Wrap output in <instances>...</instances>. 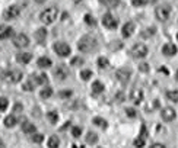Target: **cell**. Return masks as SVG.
Here are the masks:
<instances>
[{"instance_id": "obj_1", "label": "cell", "mask_w": 178, "mask_h": 148, "mask_svg": "<svg viewBox=\"0 0 178 148\" xmlns=\"http://www.w3.org/2000/svg\"><path fill=\"white\" fill-rule=\"evenodd\" d=\"M95 47H96V39L94 36H91V35H85L82 38L79 39L78 42V48L80 52H91V51H94Z\"/></svg>"}, {"instance_id": "obj_2", "label": "cell", "mask_w": 178, "mask_h": 148, "mask_svg": "<svg viewBox=\"0 0 178 148\" xmlns=\"http://www.w3.org/2000/svg\"><path fill=\"white\" fill-rule=\"evenodd\" d=\"M57 15H59L57 7H48V9H45V10L41 12L39 21L42 23H45V25H50V23H53L57 19Z\"/></svg>"}, {"instance_id": "obj_3", "label": "cell", "mask_w": 178, "mask_h": 148, "mask_svg": "<svg viewBox=\"0 0 178 148\" xmlns=\"http://www.w3.org/2000/svg\"><path fill=\"white\" fill-rule=\"evenodd\" d=\"M22 71H19V70H9V71H5L2 74V78L7 83H12V84H15V83H19L22 80Z\"/></svg>"}, {"instance_id": "obj_4", "label": "cell", "mask_w": 178, "mask_h": 148, "mask_svg": "<svg viewBox=\"0 0 178 148\" xmlns=\"http://www.w3.org/2000/svg\"><path fill=\"white\" fill-rule=\"evenodd\" d=\"M155 15L161 22L168 21L169 16H171V6H159V7H156Z\"/></svg>"}, {"instance_id": "obj_5", "label": "cell", "mask_w": 178, "mask_h": 148, "mask_svg": "<svg viewBox=\"0 0 178 148\" xmlns=\"http://www.w3.org/2000/svg\"><path fill=\"white\" fill-rule=\"evenodd\" d=\"M148 52H149V49H148V47L145 44H136L131 48V55L134 58H145L148 55Z\"/></svg>"}, {"instance_id": "obj_6", "label": "cell", "mask_w": 178, "mask_h": 148, "mask_svg": "<svg viewBox=\"0 0 178 148\" xmlns=\"http://www.w3.org/2000/svg\"><path fill=\"white\" fill-rule=\"evenodd\" d=\"M13 45L16 48H26L29 45V38L25 33H18L13 36Z\"/></svg>"}, {"instance_id": "obj_7", "label": "cell", "mask_w": 178, "mask_h": 148, "mask_svg": "<svg viewBox=\"0 0 178 148\" xmlns=\"http://www.w3.org/2000/svg\"><path fill=\"white\" fill-rule=\"evenodd\" d=\"M54 51L59 57H67L70 54V47L66 42H56L54 44Z\"/></svg>"}, {"instance_id": "obj_8", "label": "cell", "mask_w": 178, "mask_h": 148, "mask_svg": "<svg viewBox=\"0 0 178 148\" xmlns=\"http://www.w3.org/2000/svg\"><path fill=\"white\" fill-rule=\"evenodd\" d=\"M102 25H104L105 28H108V29H117L118 22H117V19L112 16V15L107 13L105 16L102 17Z\"/></svg>"}, {"instance_id": "obj_9", "label": "cell", "mask_w": 178, "mask_h": 148, "mask_svg": "<svg viewBox=\"0 0 178 148\" xmlns=\"http://www.w3.org/2000/svg\"><path fill=\"white\" fill-rule=\"evenodd\" d=\"M19 13H21V10H19L18 6H9L5 10L3 16H5V19H7V21H13V19H16V17L19 16Z\"/></svg>"}, {"instance_id": "obj_10", "label": "cell", "mask_w": 178, "mask_h": 148, "mask_svg": "<svg viewBox=\"0 0 178 148\" xmlns=\"http://www.w3.org/2000/svg\"><path fill=\"white\" fill-rule=\"evenodd\" d=\"M161 116H162V119H164L165 122H171V121H174V119L177 118V112H175L174 108H165V109H162Z\"/></svg>"}, {"instance_id": "obj_11", "label": "cell", "mask_w": 178, "mask_h": 148, "mask_svg": "<svg viewBox=\"0 0 178 148\" xmlns=\"http://www.w3.org/2000/svg\"><path fill=\"white\" fill-rule=\"evenodd\" d=\"M115 76H117V80H118V82L127 83L128 80H130V77H131V71H130L128 68H120V70H117Z\"/></svg>"}, {"instance_id": "obj_12", "label": "cell", "mask_w": 178, "mask_h": 148, "mask_svg": "<svg viewBox=\"0 0 178 148\" xmlns=\"http://www.w3.org/2000/svg\"><path fill=\"white\" fill-rule=\"evenodd\" d=\"M130 99L133 100L134 104H140L142 100H143V92L140 89H133L131 93H130Z\"/></svg>"}, {"instance_id": "obj_13", "label": "cell", "mask_w": 178, "mask_h": 148, "mask_svg": "<svg viewBox=\"0 0 178 148\" xmlns=\"http://www.w3.org/2000/svg\"><path fill=\"white\" fill-rule=\"evenodd\" d=\"M54 74H56V77L59 80H66L67 77H69V70H67L66 66H59L56 68Z\"/></svg>"}, {"instance_id": "obj_14", "label": "cell", "mask_w": 178, "mask_h": 148, "mask_svg": "<svg viewBox=\"0 0 178 148\" xmlns=\"http://www.w3.org/2000/svg\"><path fill=\"white\" fill-rule=\"evenodd\" d=\"M13 35V28L6 26V25H0V39H7Z\"/></svg>"}, {"instance_id": "obj_15", "label": "cell", "mask_w": 178, "mask_h": 148, "mask_svg": "<svg viewBox=\"0 0 178 148\" xmlns=\"http://www.w3.org/2000/svg\"><path fill=\"white\" fill-rule=\"evenodd\" d=\"M133 32H134V23L133 22L124 23V26H123V29H121L123 36H124V38H130V36L133 35Z\"/></svg>"}, {"instance_id": "obj_16", "label": "cell", "mask_w": 178, "mask_h": 148, "mask_svg": "<svg viewBox=\"0 0 178 148\" xmlns=\"http://www.w3.org/2000/svg\"><path fill=\"white\" fill-rule=\"evenodd\" d=\"M177 51L178 48L174 44H167V45H164V48H162L164 55H168V57H174V55L177 54Z\"/></svg>"}, {"instance_id": "obj_17", "label": "cell", "mask_w": 178, "mask_h": 148, "mask_svg": "<svg viewBox=\"0 0 178 148\" xmlns=\"http://www.w3.org/2000/svg\"><path fill=\"white\" fill-rule=\"evenodd\" d=\"M16 60L18 63H21V64H28L29 61L32 60V54L31 52H19L16 55Z\"/></svg>"}, {"instance_id": "obj_18", "label": "cell", "mask_w": 178, "mask_h": 148, "mask_svg": "<svg viewBox=\"0 0 178 148\" xmlns=\"http://www.w3.org/2000/svg\"><path fill=\"white\" fill-rule=\"evenodd\" d=\"M34 36H35V39L38 41L39 44H42L45 39H47V29H45V28H39V29H37Z\"/></svg>"}, {"instance_id": "obj_19", "label": "cell", "mask_w": 178, "mask_h": 148, "mask_svg": "<svg viewBox=\"0 0 178 148\" xmlns=\"http://www.w3.org/2000/svg\"><path fill=\"white\" fill-rule=\"evenodd\" d=\"M22 131L26 134V135H32L34 132H37V128H35V125L34 123H31V122H23L22 123Z\"/></svg>"}, {"instance_id": "obj_20", "label": "cell", "mask_w": 178, "mask_h": 148, "mask_svg": "<svg viewBox=\"0 0 178 148\" xmlns=\"http://www.w3.org/2000/svg\"><path fill=\"white\" fill-rule=\"evenodd\" d=\"M32 80H34V83L35 84H45V83L48 82V78H47V74H35V76H32Z\"/></svg>"}, {"instance_id": "obj_21", "label": "cell", "mask_w": 178, "mask_h": 148, "mask_svg": "<svg viewBox=\"0 0 178 148\" xmlns=\"http://www.w3.org/2000/svg\"><path fill=\"white\" fill-rule=\"evenodd\" d=\"M51 64H53V61H51L48 57H41V58H38V61H37V66L41 67V68H47V67H50Z\"/></svg>"}, {"instance_id": "obj_22", "label": "cell", "mask_w": 178, "mask_h": 148, "mask_svg": "<svg viewBox=\"0 0 178 148\" xmlns=\"http://www.w3.org/2000/svg\"><path fill=\"white\" fill-rule=\"evenodd\" d=\"M18 123V119L15 115H9L5 118V126L6 128H13Z\"/></svg>"}, {"instance_id": "obj_23", "label": "cell", "mask_w": 178, "mask_h": 148, "mask_svg": "<svg viewBox=\"0 0 178 148\" xmlns=\"http://www.w3.org/2000/svg\"><path fill=\"white\" fill-rule=\"evenodd\" d=\"M47 145H48V148H59V147H60V139H59V137H56V135H51V137L48 138V142H47Z\"/></svg>"}, {"instance_id": "obj_24", "label": "cell", "mask_w": 178, "mask_h": 148, "mask_svg": "<svg viewBox=\"0 0 178 148\" xmlns=\"http://www.w3.org/2000/svg\"><path fill=\"white\" fill-rule=\"evenodd\" d=\"M94 123H95L96 126L102 128V129H105L107 126H108V122H107L104 118H99V116H98V118H94Z\"/></svg>"}, {"instance_id": "obj_25", "label": "cell", "mask_w": 178, "mask_h": 148, "mask_svg": "<svg viewBox=\"0 0 178 148\" xmlns=\"http://www.w3.org/2000/svg\"><path fill=\"white\" fill-rule=\"evenodd\" d=\"M167 97L168 100H171V102H178V90H168L167 92Z\"/></svg>"}, {"instance_id": "obj_26", "label": "cell", "mask_w": 178, "mask_h": 148, "mask_svg": "<svg viewBox=\"0 0 178 148\" xmlns=\"http://www.w3.org/2000/svg\"><path fill=\"white\" fill-rule=\"evenodd\" d=\"M104 84L101 82H94V84H92V92L94 93H102L104 92Z\"/></svg>"}, {"instance_id": "obj_27", "label": "cell", "mask_w": 178, "mask_h": 148, "mask_svg": "<svg viewBox=\"0 0 178 148\" xmlns=\"http://www.w3.org/2000/svg\"><path fill=\"white\" fill-rule=\"evenodd\" d=\"M39 96H41L42 99H50L51 96H53V89H51V87L42 89V90L39 92Z\"/></svg>"}, {"instance_id": "obj_28", "label": "cell", "mask_w": 178, "mask_h": 148, "mask_svg": "<svg viewBox=\"0 0 178 148\" xmlns=\"http://www.w3.org/2000/svg\"><path fill=\"white\" fill-rule=\"evenodd\" d=\"M86 141L89 144H96L98 142V137H96V134L94 132H88V135H86Z\"/></svg>"}, {"instance_id": "obj_29", "label": "cell", "mask_w": 178, "mask_h": 148, "mask_svg": "<svg viewBox=\"0 0 178 148\" xmlns=\"http://www.w3.org/2000/svg\"><path fill=\"white\" fill-rule=\"evenodd\" d=\"M145 138H143V137H140V138H136V139H134V141H133V145H134V147H136V148H143V147H145Z\"/></svg>"}, {"instance_id": "obj_30", "label": "cell", "mask_w": 178, "mask_h": 148, "mask_svg": "<svg viewBox=\"0 0 178 148\" xmlns=\"http://www.w3.org/2000/svg\"><path fill=\"white\" fill-rule=\"evenodd\" d=\"M47 118H48L50 123H57V121H59V115H57L56 112H48V113H47Z\"/></svg>"}, {"instance_id": "obj_31", "label": "cell", "mask_w": 178, "mask_h": 148, "mask_svg": "<svg viewBox=\"0 0 178 148\" xmlns=\"http://www.w3.org/2000/svg\"><path fill=\"white\" fill-rule=\"evenodd\" d=\"M31 138H32L34 142H37V144H39V142H42V141H44V135H42V134H37V132H34L32 135H31Z\"/></svg>"}, {"instance_id": "obj_32", "label": "cell", "mask_w": 178, "mask_h": 148, "mask_svg": "<svg viewBox=\"0 0 178 148\" xmlns=\"http://www.w3.org/2000/svg\"><path fill=\"white\" fill-rule=\"evenodd\" d=\"M9 106V100L6 97H0V112H5Z\"/></svg>"}, {"instance_id": "obj_33", "label": "cell", "mask_w": 178, "mask_h": 148, "mask_svg": "<svg viewBox=\"0 0 178 148\" xmlns=\"http://www.w3.org/2000/svg\"><path fill=\"white\" fill-rule=\"evenodd\" d=\"M108 64H110L108 58H105V57H99V58H98V66H99L101 68H105V67H108Z\"/></svg>"}, {"instance_id": "obj_34", "label": "cell", "mask_w": 178, "mask_h": 148, "mask_svg": "<svg viewBox=\"0 0 178 148\" xmlns=\"http://www.w3.org/2000/svg\"><path fill=\"white\" fill-rule=\"evenodd\" d=\"M80 77H82L83 82H86V80H89V78L92 77V71H91V70H82V71H80Z\"/></svg>"}, {"instance_id": "obj_35", "label": "cell", "mask_w": 178, "mask_h": 148, "mask_svg": "<svg viewBox=\"0 0 178 148\" xmlns=\"http://www.w3.org/2000/svg\"><path fill=\"white\" fill-rule=\"evenodd\" d=\"M102 3L110 6V7H117V6L120 5V0H102Z\"/></svg>"}, {"instance_id": "obj_36", "label": "cell", "mask_w": 178, "mask_h": 148, "mask_svg": "<svg viewBox=\"0 0 178 148\" xmlns=\"http://www.w3.org/2000/svg\"><path fill=\"white\" fill-rule=\"evenodd\" d=\"M34 86H35L34 80H32V82H31V80H28V82L23 84V90H25V92H32V90H34Z\"/></svg>"}, {"instance_id": "obj_37", "label": "cell", "mask_w": 178, "mask_h": 148, "mask_svg": "<svg viewBox=\"0 0 178 148\" xmlns=\"http://www.w3.org/2000/svg\"><path fill=\"white\" fill-rule=\"evenodd\" d=\"M83 19H85V22L88 23V25H91V26H94L95 23H96V21L94 19V16H92V15H89V13H88V15H85Z\"/></svg>"}, {"instance_id": "obj_38", "label": "cell", "mask_w": 178, "mask_h": 148, "mask_svg": "<svg viewBox=\"0 0 178 148\" xmlns=\"http://www.w3.org/2000/svg\"><path fill=\"white\" fill-rule=\"evenodd\" d=\"M59 96H60L61 99H69V97H72L73 96V92L72 90H63V92L59 93Z\"/></svg>"}, {"instance_id": "obj_39", "label": "cell", "mask_w": 178, "mask_h": 148, "mask_svg": "<svg viewBox=\"0 0 178 148\" xmlns=\"http://www.w3.org/2000/svg\"><path fill=\"white\" fill-rule=\"evenodd\" d=\"M72 135L75 138H79L80 135H82V129H80L79 126H73L72 128Z\"/></svg>"}, {"instance_id": "obj_40", "label": "cell", "mask_w": 178, "mask_h": 148, "mask_svg": "<svg viewBox=\"0 0 178 148\" xmlns=\"http://www.w3.org/2000/svg\"><path fill=\"white\" fill-rule=\"evenodd\" d=\"M70 64H72V66H82V64H83V60H82L80 57H75V58H72Z\"/></svg>"}, {"instance_id": "obj_41", "label": "cell", "mask_w": 178, "mask_h": 148, "mask_svg": "<svg viewBox=\"0 0 178 148\" xmlns=\"http://www.w3.org/2000/svg\"><path fill=\"white\" fill-rule=\"evenodd\" d=\"M139 70L142 73H149V64L148 63H143V64H140L139 66Z\"/></svg>"}, {"instance_id": "obj_42", "label": "cell", "mask_w": 178, "mask_h": 148, "mask_svg": "<svg viewBox=\"0 0 178 148\" xmlns=\"http://www.w3.org/2000/svg\"><path fill=\"white\" fill-rule=\"evenodd\" d=\"M146 3V0H131V5L136 6V7H140V6H143Z\"/></svg>"}, {"instance_id": "obj_43", "label": "cell", "mask_w": 178, "mask_h": 148, "mask_svg": "<svg viewBox=\"0 0 178 148\" xmlns=\"http://www.w3.org/2000/svg\"><path fill=\"white\" fill-rule=\"evenodd\" d=\"M159 108V100H153L152 102V106L148 108V112H152V109H158Z\"/></svg>"}, {"instance_id": "obj_44", "label": "cell", "mask_w": 178, "mask_h": 148, "mask_svg": "<svg viewBox=\"0 0 178 148\" xmlns=\"http://www.w3.org/2000/svg\"><path fill=\"white\" fill-rule=\"evenodd\" d=\"M23 110V106L21 103H16L15 106H13V112H16V113H21Z\"/></svg>"}, {"instance_id": "obj_45", "label": "cell", "mask_w": 178, "mask_h": 148, "mask_svg": "<svg viewBox=\"0 0 178 148\" xmlns=\"http://www.w3.org/2000/svg\"><path fill=\"white\" fill-rule=\"evenodd\" d=\"M126 112H127V116H131V118H136V110H133V109H130V108H127L126 109Z\"/></svg>"}, {"instance_id": "obj_46", "label": "cell", "mask_w": 178, "mask_h": 148, "mask_svg": "<svg viewBox=\"0 0 178 148\" xmlns=\"http://www.w3.org/2000/svg\"><path fill=\"white\" fill-rule=\"evenodd\" d=\"M148 32H143L142 33V36H149V35H152V33H155V29L153 28H149V29H146Z\"/></svg>"}, {"instance_id": "obj_47", "label": "cell", "mask_w": 178, "mask_h": 148, "mask_svg": "<svg viewBox=\"0 0 178 148\" xmlns=\"http://www.w3.org/2000/svg\"><path fill=\"white\" fill-rule=\"evenodd\" d=\"M149 148H167V147H165L164 144H161V142H153Z\"/></svg>"}, {"instance_id": "obj_48", "label": "cell", "mask_w": 178, "mask_h": 148, "mask_svg": "<svg viewBox=\"0 0 178 148\" xmlns=\"http://www.w3.org/2000/svg\"><path fill=\"white\" fill-rule=\"evenodd\" d=\"M117 100L118 102H123V100H124V93H123V92L117 93Z\"/></svg>"}, {"instance_id": "obj_49", "label": "cell", "mask_w": 178, "mask_h": 148, "mask_svg": "<svg viewBox=\"0 0 178 148\" xmlns=\"http://www.w3.org/2000/svg\"><path fill=\"white\" fill-rule=\"evenodd\" d=\"M140 132H142V137H146V134H148V131H146V126H145V125L142 126V129H140Z\"/></svg>"}, {"instance_id": "obj_50", "label": "cell", "mask_w": 178, "mask_h": 148, "mask_svg": "<svg viewBox=\"0 0 178 148\" xmlns=\"http://www.w3.org/2000/svg\"><path fill=\"white\" fill-rule=\"evenodd\" d=\"M161 71H162V73H165L167 76H168V74H169V71H168V68H164V67H162V68H161Z\"/></svg>"}, {"instance_id": "obj_51", "label": "cell", "mask_w": 178, "mask_h": 148, "mask_svg": "<svg viewBox=\"0 0 178 148\" xmlns=\"http://www.w3.org/2000/svg\"><path fill=\"white\" fill-rule=\"evenodd\" d=\"M156 0H146V3H155Z\"/></svg>"}, {"instance_id": "obj_52", "label": "cell", "mask_w": 178, "mask_h": 148, "mask_svg": "<svg viewBox=\"0 0 178 148\" xmlns=\"http://www.w3.org/2000/svg\"><path fill=\"white\" fill-rule=\"evenodd\" d=\"M35 2H37V3H44L45 0H35Z\"/></svg>"}, {"instance_id": "obj_53", "label": "cell", "mask_w": 178, "mask_h": 148, "mask_svg": "<svg viewBox=\"0 0 178 148\" xmlns=\"http://www.w3.org/2000/svg\"><path fill=\"white\" fill-rule=\"evenodd\" d=\"M72 148H83V147H80V145H73Z\"/></svg>"}, {"instance_id": "obj_54", "label": "cell", "mask_w": 178, "mask_h": 148, "mask_svg": "<svg viewBox=\"0 0 178 148\" xmlns=\"http://www.w3.org/2000/svg\"><path fill=\"white\" fill-rule=\"evenodd\" d=\"M177 39H178V33H177Z\"/></svg>"}]
</instances>
